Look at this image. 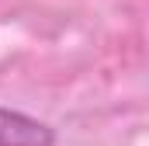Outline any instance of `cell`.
<instances>
[{"mask_svg": "<svg viewBox=\"0 0 149 146\" xmlns=\"http://www.w3.org/2000/svg\"><path fill=\"white\" fill-rule=\"evenodd\" d=\"M56 132L24 111L0 108V146H52Z\"/></svg>", "mask_w": 149, "mask_h": 146, "instance_id": "obj_1", "label": "cell"}]
</instances>
